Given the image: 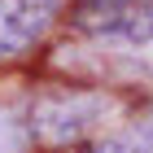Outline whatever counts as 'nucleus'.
<instances>
[{
  "label": "nucleus",
  "instance_id": "f257e3e1",
  "mask_svg": "<svg viewBox=\"0 0 153 153\" xmlns=\"http://www.w3.org/2000/svg\"><path fill=\"white\" fill-rule=\"evenodd\" d=\"M70 22L83 35L114 39L153 66V0H83Z\"/></svg>",
  "mask_w": 153,
  "mask_h": 153
},
{
  "label": "nucleus",
  "instance_id": "f03ea898",
  "mask_svg": "<svg viewBox=\"0 0 153 153\" xmlns=\"http://www.w3.org/2000/svg\"><path fill=\"white\" fill-rule=\"evenodd\" d=\"M101 109L105 105L88 92H53L31 105V136L44 144H74L96 127Z\"/></svg>",
  "mask_w": 153,
  "mask_h": 153
},
{
  "label": "nucleus",
  "instance_id": "7ed1b4c3",
  "mask_svg": "<svg viewBox=\"0 0 153 153\" xmlns=\"http://www.w3.org/2000/svg\"><path fill=\"white\" fill-rule=\"evenodd\" d=\"M53 22L48 0H0V57H18Z\"/></svg>",
  "mask_w": 153,
  "mask_h": 153
},
{
  "label": "nucleus",
  "instance_id": "20e7f679",
  "mask_svg": "<svg viewBox=\"0 0 153 153\" xmlns=\"http://www.w3.org/2000/svg\"><path fill=\"white\" fill-rule=\"evenodd\" d=\"M83 153H153V131H140V136H118V140H101Z\"/></svg>",
  "mask_w": 153,
  "mask_h": 153
}]
</instances>
